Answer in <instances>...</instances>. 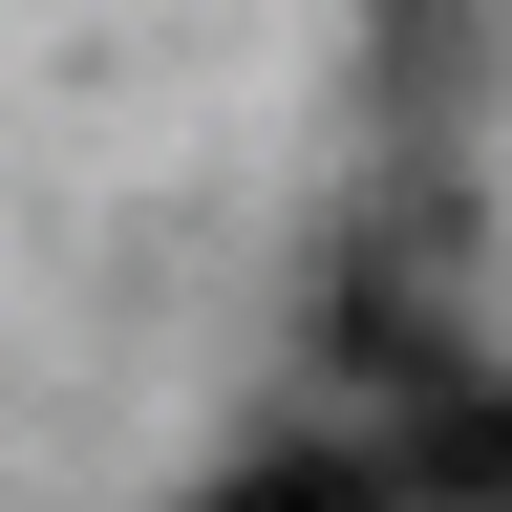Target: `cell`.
I'll return each mask as SVG.
<instances>
[{"label":"cell","mask_w":512,"mask_h":512,"mask_svg":"<svg viewBox=\"0 0 512 512\" xmlns=\"http://www.w3.org/2000/svg\"><path fill=\"white\" fill-rule=\"evenodd\" d=\"M384 470H406V512H512V363H448Z\"/></svg>","instance_id":"6da1fadb"},{"label":"cell","mask_w":512,"mask_h":512,"mask_svg":"<svg viewBox=\"0 0 512 512\" xmlns=\"http://www.w3.org/2000/svg\"><path fill=\"white\" fill-rule=\"evenodd\" d=\"M192 512H406V470H363V448H256V470H214Z\"/></svg>","instance_id":"7a4b0ae2"}]
</instances>
